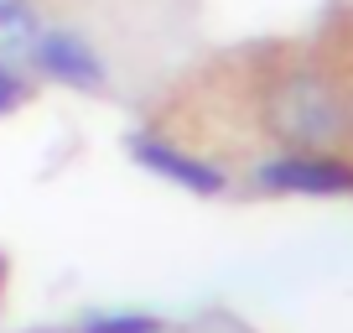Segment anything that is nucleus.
Returning a JSON list of instances; mask_svg holds the SVG:
<instances>
[{
  "label": "nucleus",
  "instance_id": "f257e3e1",
  "mask_svg": "<svg viewBox=\"0 0 353 333\" xmlns=\"http://www.w3.org/2000/svg\"><path fill=\"white\" fill-rule=\"evenodd\" d=\"M265 131L291 151H332L348 135V99L317 68H286L265 89Z\"/></svg>",
  "mask_w": 353,
  "mask_h": 333
},
{
  "label": "nucleus",
  "instance_id": "f03ea898",
  "mask_svg": "<svg viewBox=\"0 0 353 333\" xmlns=\"http://www.w3.org/2000/svg\"><path fill=\"white\" fill-rule=\"evenodd\" d=\"M260 182L276 193H353V172L327 151H291L260 166Z\"/></svg>",
  "mask_w": 353,
  "mask_h": 333
},
{
  "label": "nucleus",
  "instance_id": "7ed1b4c3",
  "mask_svg": "<svg viewBox=\"0 0 353 333\" xmlns=\"http://www.w3.org/2000/svg\"><path fill=\"white\" fill-rule=\"evenodd\" d=\"M32 63L42 68L52 84H73V89H94V84H104L99 53H94L83 37H73V32H42V37H37Z\"/></svg>",
  "mask_w": 353,
  "mask_h": 333
},
{
  "label": "nucleus",
  "instance_id": "20e7f679",
  "mask_svg": "<svg viewBox=\"0 0 353 333\" xmlns=\"http://www.w3.org/2000/svg\"><path fill=\"white\" fill-rule=\"evenodd\" d=\"M135 156H141L151 172H161V178H172V182H182V188H192V193H219L223 188V178L213 172L208 162H198V156H182L176 146H166V141H135Z\"/></svg>",
  "mask_w": 353,
  "mask_h": 333
},
{
  "label": "nucleus",
  "instance_id": "39448f33",
  "mask_svg": "<svg viewBox=\"0 0 353 333\" xmlns=\"http://www.w3.org/2000/svg\"><path fill=\"white\" fill-rule=\"evenodd\" d=\"M37 37H42V16L32 0H0V68L32 63Z\"/></svg>",
  "mask_w": 353,
  "mask_h": 333
},
{
  "label": "nucleus",
  "instance_id": "423d86ee",
  "mask_svg": "<svg viewBox=\"0 0 353 333\" xmlns=\"http://www.w3.org/2000/svg\"><path fill=\"white\" fill-rule=\"evenodd\" d=\"M156 318H88L83 333H156Z\"/></svg>",
  "mask_w": 353,
  "mask_h": 333
},
{
  "label": "nucleus",
  "instance_id": "0eeeda50",
  "mask_svg": "<svg viewBox=\"0 0 353 333\" xmlns=\"http://www.w3.org/2000/svg\"><path fill=\"white\" fill-rule=\"evenodd\" d=\"M21 78H16V68H0V110H16L21 104Z\"/></svg>",
  "mask_w": 353,
  "mask_h": 333
}]
</instances>
